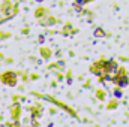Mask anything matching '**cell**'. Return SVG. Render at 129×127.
Here are the masks:
<instances>
[{
  "mask_svg": "<svg viewBox=\"0 0 129 127\" xmlns=\"http://www.w3.org/2000/svg\"><path fill=\"white\" fill-rule=\"evenodd\" d=\"M38 2H42V0H38Z\"/></svg>",
  "mask_w": 129,
  "mask_h": 127,
  "instance_id": "cell-1",
  "label": "cell"
}]
</instances>
